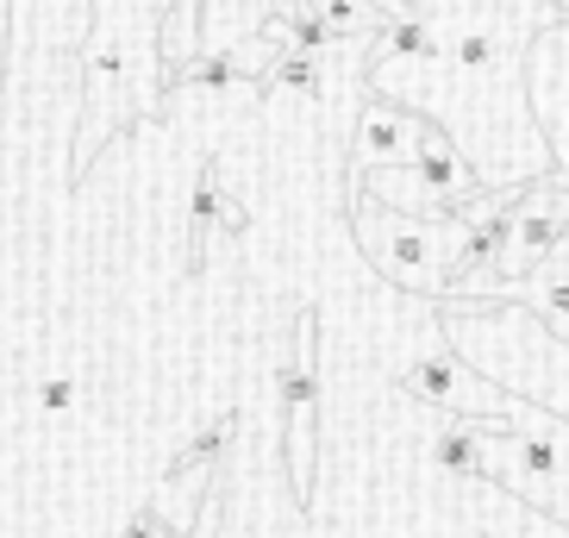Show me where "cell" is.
<instances>
[{"instance_id":"obj_1","label":"cell","mask_w":569,"mask_h":538,"mask_svg":"<svg viewBox=\"0 0 569 538\" xmlns=\"http://www.w3.org/2000/svg\"><path fill=\"white\" fill-rule=\"evenodd\" d=\"M557 13L563 0H401L369 44L363 88L432 119L482 188H526L551 169L526 57Z\"/></svg>"},{"instance_id":"obj_2","label":"cell","mask_w":569,"mask_h":538,"mask_svg":"<svg viewBox=\"0 0 569 538\" xmlns=\"http://www.w3.org/2000/svg\"><path fill=\"white\" fill-rule=\"evenodd\" d=\"M432 457L445 470L488 476L507 495L569 526V420L519 395L507 420H451L432 414Z\"/></svg>"},{"instance_id":"obj_3","label":"cell","mask_w":569,"mask_h":538,"mask_svg":"<svg viewBox=\"0 0 569 538\" xmlns=\"http://www.w3.org/2000/svg\"><path fill=\"white\" fill-rule=\"evenodd\" d=\"M351 245L395 295L413 301H438L457 282V269L469 263V213H401L351 188Z\"/></svg>"},{"instance_id":"obj_4","label":"cell","mask_w":569,"mask_h":538,"mask_svg":"<svg viewBox=\"0 0 569 538\" xmlns=\"http://www.w3.org/2000/svg\"><path fill=\"white\" fill-rule=\"evenodd\" d=\"M563 232H569V182L545 169V176H532L526 188H513V201H507V213H501L495 245H488L476 263L457 269V282L445 288V295H457V301H482L495 282L526 276V269L551 251Z\"/></svg>"},{"instance_id":"obj_5","label":"cell","mask_w":569,"mask_h":538,"mask_svg":"<svg viewBox=\"0 0 569 538\" xmlns=\"http://www.w3.org/2000/svg\"><path fill=\"white\" fill-rule=\"evenodd\" d=\"M351 188L369 195V201H382V207H401V213H451V207H463L469 195L482 188V176L469 169V157L457 151L451 138L432 132L419 157L351 169Z\"/></svg>"},{"instance_id":"obj_6","label":"cell","mask_w":569,"mask_h":538,"mask_svg":"<svg viewBox=\"0 0 569 538\" xmlns=\"http://www.w3.org/2000/svg\"><path fill=\"white\" fill-rule=\"evenodd\" d=\"M526 101L545 145H551V176L569 182V0L563 13L532 38V57H526Z\"/></svg>"},{"instance_id":"obj_7","label":"cell","mask_w":569,"mask_h":538,"mask_svg":"<svg viewBox=\"0 0 569 538\" xmlns=\"http://www.w3.org/2000/svg\"><path fill=\"white\" fill-rule=\"evenodd\" d=\"M313 313L295 326V363L282 370V401H288V482L295 501H313V470H319V357H313Z\"/></svg>"},{"instance_id":"obj_8","label":"cell","mask_w":569,"mask_h":538,"mask_svg":"<svg viewBox=\"0 0 569 538\" xmlns=\"http://www.w3.org/2000/svg\"><path fill=\"white\" fill-rule=\"evenodd\" d=\"M438 126L426 113H413V107H401V101H388V94H376V88H363V101H357V113H351V151H345V163L351 169L401 163V157L426 151V138Z\"/></svg>"},{"instance_id":"obj_9","label":"cell","mask_w":569,"mask_h":538,"mask_svg":"<svg viewBox=\"0 0 569 538\" xmlns=\"http://www.w3.org/2000/svg\"><path fill=\"white\" fill-rule=\"evenodd\" d=\"M482 301H519V307H532V313L551 326L557 338H569V232L557 238V245L538 257L526 276H507V282H495Z\"/></svg>"},{"instance_id":"obj_10","label":"cell","mask_w":569,"mask_h":538,"mask_svg":"<svg viewBox=\"0 0 569 538\" xmlns=\"http://www.w3.org/2000/svg\"><path fill=\"white\" fill-rule=\"evenodd\" d=\"M269 26V0H201V51H238Z\"/></svg>"},{"instance_id":"obj_11","label":"cell","mask_w":569,"mask_h":538,"mask_svg":"<svg viewBox=\"0 0 569 538\" xmlns=\"http://www.w3.org/2000/svg\"><path fill=\"white\" fill-rule=\"evenodd\" d=\"M69 401H76V382H69V376H44V382H38V407H44V414H63Z\"/></svg>"},{"instance_id":"obj_12","label":"cell","mask_w":569,"mask_h":538,"mask_svg":"<svg viewBox=\"0 0 569 538\" xmlns=\"http://www.w3.org/2000/svg\"><path fill=\"white\" fill-rule=\"evenodd\" d=\"M169 520H157V514H132V526H126V538H157Z\"/></svg>"},{"instance_id":"obj_13","label":"cell","mask_w":569,"mask_h":538,"mask_svg":"<svg viewBox=\"0 0 569 538\" xmlns=\"http://www.w3.org/2000/svg\"><path fill=\"white\" fill-rule=\"evenodd\" d=\"M0 38H7V0H0Z\"/></svg>"}]
</instances>
